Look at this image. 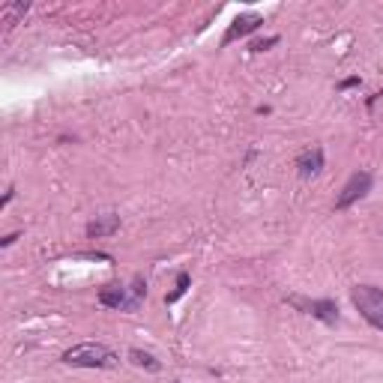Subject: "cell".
<instances>
[{
	"instance_id": "1",
	"label": "cell",
	"mask_w": 383,
	"mask_h": 383,
	"mask_svg": "<svg viewBox=\"0 0 383 383\" xmlns=\"http://www.w3.org/2000/svg\"><path fill=\"white\" fill-rule=\"evenodd\" d=\"M63 363L78 365V368H111V365L117 363V356L111 354L105 344L87 342V344H75V347H69V351L63 354Z\"/></svg>"
},
{
	"instance_id": "2",
	"label": "cell",
	"mask_w": 383,
	"mask_h": 383,
	"mask_svg": "<svg viewBox=\"0 0 383 383\" xmlns=\"http://www.w3.org/2000/svg\"><path fill=\"white\" fill-rule=\"evenodd\" d=\"M351 300H354V306L363 311V318L371 326L383 330V290L371 288V285H359V288H354Z\"/></svg>"
},
{
	"instance_id": "3",
	"label": "cell",
	"mask_w": 383,
	"mask_h": 383,
	"mask_svg": "<svg viewBox=\"0 0 383 383\" xmlns=\"http://www.w3.org/2000/svg\"><path fill=\"white\" fill-rule=\"evenodd\" d=\"M368 192H371V174L368 171H359V174H354L351 180H347V186L342 189V195H339V201H335V207H339V210L351 207L354 201L365 198Z\"/></svg>"
},
{
	"instance_id": "4",
	"label": "cell",
	"mask_w": 383,
	"mask_h": 383,
	"mask_svg": "<svg viewBox=\"0 0 383 383\" xmlns=\"http://www.w3.org/2000/svg\"><path fill=\"white\" fill-rule=\"evenodd\" d=\"M99 302L102 306H111V309H123V311H132V309H138V297H129L126 294V288H120V285H108L99 290Z\"/></svg>"
},
{
	"instance_id": "5",
	"label": "cell",
	"mask_w": 383,
	"mask_h": 383,
	"mask_svg": "<svg viewBox=\"0 0 383 383\" xmlns=\"http://www.w3.org/2000/svg\"><path fill=\"white\" fill-rule=\"evenodd\" d=\"M264 25V18L257 15V13H246V15H236L234 18V25L228 27V33H224V39H222V45H231V42H236L240 36H249V33H255L257 27Z\"/></svg>"
},
{
	"instance_id": "6",
	"label": "cell",
	"mask_w": 383,
	"mask_h": 383,
	"mask_svg": "<svg viewBox=\"0 0 383 383\" xmlns=\"http://www.w3.org/2000/svg\"><path fill=\"white\" fill-rule=\"evenodd\" d=\"M297 168H300V174L302 177H314L323 168V150L321 147H311V150H306L297 159Z\"/></svg>"
},
{
	"instance_id": "7",
	"label": "cell",
	"mask_w": 383,
	"mask_h": 383,
	"mask_svg": "<svg viewBox=\"0 0 383 383\" xmlns=\"http://www.w3.org/2000/svg\"><path fill=\"white\" fill-rule=\"evenodd\" d=\"M306 309H309L318 321H323V323H335V321H339V306H335V302H330V300H314V302H309Z\"/></svg>"
},
{
	"instance_id": "8",
	"label": "cell",
	"mask_w": 383,
	"mask_h": 383,
	"mask_svg": "<svg viewBox=\"0 0 383 383\" xmlns=\"http://www.w3.org/2000/svg\"><path fill=\"white\" fill-rule=\"evenodd\" d=\"M117 224H120L117 216H111L108 222H93V224L87 228V234H90V236H102V234H111V231H114Z\"/></svg>"
},
{
	"instance_id": "9",
	"label": "cell",
	"mask_w": 383,
	"mask_h": 383,
	"mask_svg": "<svg viewBox=\"0 0 383 383\" xmlns=\"http://www.w3.org/2000/svg\"><path fill=\"white\" fill-rule=\"evenodd\" d=\"M129 356H132V363L135 365H144V368H150V371H156L159 368V363L150 356V354H144V351H129Z\"/></svg>"
},
{
	"instance_id": "10",
	"label": "cell",
	"mask_w": 383,
	"mask_h": 383,
	"mask_svg": "<svg viewBox=\"0 0 383 383\" xmlns=\"http://www.w3.org/2000/svg\"><path fill=\"white\" fill-rule=\"evenodd\" d=\"M186 288H189V273H180V276H177V288H174V294L168 297V302H177L180 297L186 294Z\"/></svg>"
},
{
	"instance_id": "11",
	"label": "cell",
	"mask_w": 383,
	"mask_h": 383,
	"mask_svg": "<svg viewBox=\"0 0 383 383\" xmlns=\"http://www.w3.org/2000/svg\"><path fill=\"white\" fill-rule=\"evenodd\" d=\"M15 240H18V234H9V236H6V240H4V243H0V246H13Z\"/></svg>"
}]
</instances>
